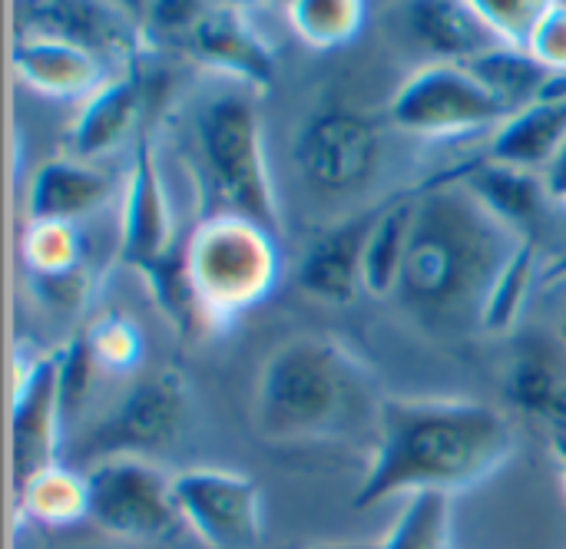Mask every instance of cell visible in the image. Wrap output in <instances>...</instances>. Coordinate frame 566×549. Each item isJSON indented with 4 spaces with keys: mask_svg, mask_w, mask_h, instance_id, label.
Instances as JSON below:
<instances>
[{
    "mask_svg": "<svg viewBox=\"0 0 566 549\" xmlns=\"http://www.w3.org/2000/svg\"><path fill=\"white\" fill-rule=\"evenodd\" d=\"M90 341H93L96 361L109 368H129L139 358V335L123 318H109L106 325H99V331L90 335Z\"/></svg>",
    "mask_w": 566,
    "mask_h": 549,
    "instance_id": "obj_33",
    "label": "cell"
},
{
    "mask_svg": "<svg viewBox=\"0 0 566 549\" xmlns=\"http://www.w3.org/2000/svg\"><path fill=\"white\" fill-rule=\"evenodd\" d=\"M378 447L355 507L368 510L398 494H458L504 467L514 451L511 421L478 401L381 398Z\"/></svg>",
    "mask_w": 566,
    "mask_h": 549,
    "instance_id": "obj_2",
    "label": "cell"
},
{
    "mask_svg": "<svg viewBox=\"0 0 566 549\" xmlns=\"http://www.w3.org/2000/svg\"><path fill=\"white\" fill-rule=\"evenodd\" d=\"M378 215H381V209L355 215L345 225H338L328 235H322L308 249V255L302 258L298 285L308 295H315L322 302H332V305L352 302L358 295V288H361L365 249H368V239L375 232Z\"/></svg>",
    "mask_w": 566,
    "mask_h": 549,
    "instance_id": "obj_14",
    "label": "cell"
},
{
    "mask_svg": "<svg viewBox=\"0 0 566 549\" xmlns=\"http://www.w3.org/2000/svg\"><path fill=\"white\" fill-rule=\"evenodd\" d=\"M196 139L202 162L232 212L275 235L282 229V215L272 192L265 139L252 93L232 89L209 99L199 109Z\"/></svg>",
    "mask_w": 566,
    "mask_h": 549,
    "instance_id": "obj_4",
    "label": "cell"
},
{
    "mask_svg": "<svg viewBox=\"0 0 566 549\" xmlns=\"http://www.w3.org/2000/svg\"><path fill=\"white\" fill-rule=\"evenodd\" d=\"M501 119H507L504 106L481 86L468 63H428L391 99V123L418 136H454Z\"/></svg>",
    "mask_w": 566,
    "mask_h": 549,
    "instance_id": "obj_8",
    "label": "cell"
},
{
    "mask_svg": "<svg viewBox=\"0 0 566 549\" xmlns=\"http://www.w3.org/2000/svg\"><path fill=\"white\" fill-rule=\"evenodd\" d=\"M564 139L566 99H541L501 123V129L491 139V159L527 172H547Z\"/></svg>",
    "mask_w": 566,
    "mask_h": 549,
    "instance_id": "obj_18",
    "label": "cell"
},
{
    "mask_svg": "<svg viewBox=\"0 0 566 549\" xmlns=\"http://www.w3.org/2000/svg\"><path fill=\"white\" fill-rule=\"evenodd\" d=\"M497 219H504L507 225H514L517 232H524L527 222H534L544 209V199L551 196L547 192V182L544 176L537 172H527V169H514V166H504V162H481L474 166L464 179H461Z\"/></svg>",
    "mask_w": 566,
    "mask_h": 549,
    "instance_id": "obj_23",
    "label": "cell"
},
{
    "mask_svg": "<svg viewBox=\"0 0 566 549\" xmlns=\"http://www.w3.org/2000/svg\"><path fill=\"white\" fill-rule=\"evenodd\" d=\"M30 285L33 292L53 305V308H80L86 292H90V278L80 272V268H70V272H50V275H36L30 272Z\"/></svg>",
    "mask_w": 566,
    "mask_h": 549,
    "instance_id": "obj_34",
    "label": "cell"
},
{
    "mask_svg": "<svg viewBox=\"0 0 566 549\" xmlns=\"http://www.w3.org/2000/svg\"><path fill=\"white\" fill-rule=\"evenodd\" d=\"M96 371V351L90 335H76L56 358V394H60V418L63 427L73 421V414L83 408L90 384Z\"/></svg>",
    "mask_w": 566,
    "mask_h": 549,
    "instance_id": "obj_30",
    "label": "cell"
},
{
    "mask_svg": "<svg viewBox=\"0 0 566 549\" xmlns=\"http://www.w3.org/2000/svg\"><path fill=\"white\" fill-rule=\"evenodd\" d=\"M23 510L50 527H66L76 520H86V474H76L73 467H50L43 471L23 494Z\"/></svg>",
    "mask_w": 566,
    "mask_h": 549,
    "instance_id": "obj_26",
    "label": "cell"
},
{
    "mask_svg": "<svg viewBox=\"0 0 566 549\" xmlns=\"http://www.w3.org/2000/svg\"><path fill=\"white\" fill-rule=\"evenodd\" d=\"M468 70L504 106L507 116H514L541 99H566V76L551 73L531 50L494 46V50L474 56L468 63Z\"/></svg>",
    "mask_w": 566,
    "mask_h": 549,
    "instance_id": "obj_16",
    "label": "cell"
},
{
    "mask_svg": "<svg viewBox=\"0 0 566 549\" xmlns=\"http://www.w3.org/2000/svg\"><path fill=\"white\" fill-rule=\"evenodd\" d=\"M378 408L368 368L322 335L275 348L255 381V427L275 444L352 434L378 421Z\"/></svg>",
    "mask_w": 566,
    "mask_h": 549,
    "instance_id": "obj_3",
    "label": "cell"
},
{
    "mask_svg": "<svg viewBox=\"0 0 566 549\" xmlns=\"http://www.w3.org/2000/svg\"><path fill=\"white\" fill-rule=\"evenodd\" d=\"M415 222V199H401L381 209L375 232L365 249V265H361V288L375 298H395L398 275L405 265L408 252V235Z\"/></svg>",
    "mask_w": 566,
    "mask_h": 549,
    "instance_id": "obj_24",
    "label": "cell"
},
{
    "mask_svg": "<svg viewBox=\"0 0 566 549\" xmlns=\"http://www.w3.org/2000/svg\"><path fill=\"white\" fill-rule=\"evenodd\" d=\"M136 106H139V86L133 76H116V80L103 83L83 103V109L73 123V133H70L73 152L80 159H93V156L119 146V139L129 133V126L136 119Z\"/></svg>",
    "mask_w": 566,
    "mask_h": 549,
    "instance_id": "obj_22",
    "label": "cell"
},
{
    "mask_svg": "<svg viewBox=\"0 0 566 549\" xmlns=\"http://www.w3.org/2000/svg\"><path fill=\"white\" fill-rule=\"evenodd\" d=\"M109 196V179L73 159H56L36 169L30 186V222L73 225L96 212Z\"/></svg>",
    "mask_w": 566,
    "mask_h": 549,
    "instance_id": "obj_17",
    "label": "cell"
},
{
    "mask_svg": "<svg viewBox=\"0 0 566 549\" xmlns=\"http://www.w3.org/2000/svg\"><path fill=\"white\" fill-rule=\"evenodd\" d=\"M10 66L30 89L53 99H90L103 86V60L93 50L60 40L20 36L10 46Z\"/></svg>",
    "mask_w": 566,
    "mask_h": 549,
    "instance_id": "obj_15",
    "label": "cell"
},
{
    "mask_svg": "<svg viewBox=\"0 0 566 549\" xmlns=\"http://www.w3.org/2000/svg\"><path fill=\"white\" fill-rule=\"evenodd\" d=\"M560 341H564V348H566V315H564V321H560Z\"/></svg>",
    "mask_w": 566,
    "mask_h": 549,
    "instance_id": "obj_38",
    "label": "cell"
},
{
    "mask_svg": "<svg viewBox=\"0 0 566 549\" xmlns=\"http://www.w3.org/2000/svg\"><path fill=\"white\" fill-rule=\"evenodd\" d=\"M186 418L189 384L179 371L163 368L139 378L113 414L76 444V454L93 464L106 457H143L149 451L172 447L186 427Z\"/></svg>",
    "mask_w": 566,
    "mask_h": 549,
    "instance_id": "obj_7",
    "label": "cell"
},
{
    "mask_svg": "<svg viewBox=\"0 0 566 549\" xmlns=\"http://www.w3.org/2000/svg\"><path fill=\"white\" fill-rule=\"evenodd\" d=\"M474 10L501 46L531 50L547 3L544 0H474Z\"/></svg>",
    "mask_w": 566,
    "mask_h": 549,
    "instance_id": "obj_28",
    "label": "cell"
},
{
    "mask_svg": "<svg viewBox=\"0 0 566 549\" xmlns=\"http://www.w3.org/2000/svg\"><path fill=\"white\" fill-rule=\"evenodd\" d=\"M378 549H451V497L434 490L408 497Z\"/></svg>",
    "mask_w": 566,
    "mask_h": 549,
    "instance_id": "obj_27",
    "label": "cell"
},
{
    "mask_svg": "<svg viewBox=\"0 0 566 549\" xmlns=\"http://www.w3.org/2000/svg\"><path fill=\"white\" fill-rule=\"evenodd\" d=\"M554 457H557V467H560V477H564L566 487V437H557V441H554Z\"/></svg>",
    "mask_w": 566,
    "mask_h": 549,
    "instance_id": "obj_36",
    "label": "cell"
},
{
    "mask_svg": "<svg viewBox=\"0 0 566 549\" xmlns=\"http://www.w3.org/2000/svg\"><path fill=\"white\" fill-rule=\"evenodd\" d=\"M186 268L199 308L209 315H239L279 285L282 262L272 232L235 212H222L199 222L189 235Z\"/></svg>",
    "mask_w": 566,
    "mask_h": 549,
    "instance_id": "obj_5",
    "label": "cell"
},
{
    "mask_svg": "<svg viewBox=\"0 0 566 549\" xmlns=\"http://www.w3.org/2000/svg\"><path fill=\"white\" fill-rule=\"evenodd\" d=\"M285 13L298 40L315 50L348 46L365 27V3L358 0H295Z\"/></svg>",
    "mask_w": 566,
    "mask_h": 549,
    "instance_id": "obj_25",
    "label": "cell"
},
{
    "mask_svg": "<svg viewBox=\"0 0 566 549\" xmlns=\"http://www.w3.org/2000/svg\"><path fill=\"white\" fill-rule=\"evenodd\" d=\"M86 520L129 543L166 537L179 524L172 477L143 457H106L86 471Z\"/></svg>",
    "mask_w": 566,
    "mask_h": 549,
    "instance_id": "obj_6",
    "label": "cell"
},
{
    "mask_svg": "<svg viewBox=\"0 0 566 549\" xmlns=\"http://www.w3.org/2000/svg\"><path fill=\"white\" fill-rule=\"evenodd\" d=\"M17 27L27 40H60L83 50H103L113 40V10L90 0H27L17 3Z\"/></svg>",
    "mask_w": 566,
    "mask_h": 549,
    "instance_id": "obj_21",
    "label": "cell"
},
{
    "mask_svg": "<svg viewBox=\"0 0 566 549\" xmlns=\"http://www.w3.org/2000/svg\"><path fill=\"white\" fill-rule=\"evenodd\" d=\"M524 242L461 179L431 186L415 199L395 302L431 335L484 331L491 292Z\"/></svg>",
    "mask_w": 566,
    "mask_h": 549,
    "instance_id": "obj_1",
    "label": "cell"
},
{
    "mask_svg": "<svg viewBox=\"0 0 566 549\" xmlns=\"http://www.w3.org/2000/svg\"><path fill=\"white\" fill-rule=\"evenodd\" d=\"M96 549H146V547H96Z\"/></svg>",
    "mask_w": 566,
    "mask_h": 549,
    "instance_id": "obj_39",
    "label": "cell"
},
{
    "mask_svg": "<svg viewBox=\"0 0 566 549\" xmlns=\"http://www.w3.org/2000/svg\"><path fill=\"white\" fill-rule=\"evenodd\" d=\"M295 166L318 192L361 189L381 159L378 129L348 109H328L312 116L295 136Z\"/></svg>",
    "mask_w": 566,
    "mask_h": 549,
    "instance_id": "obj_10",
    "label": "cell"
},
{
    "mask_svg": "<svg viewBox=\"0 0 566 549\" xmlns=\"http://www.w3.org/2000/svg\"><path fill=\"white\" fill-rule=\"evenodd\" d=\"M408 23L415 36L444 56V63H471L474 56L501 46L478 17L474 3L461 0H418L408 3Z\"/></svg>",
    "mask_w": 566,
    "mask_h": 549,
    "instance_id": "obj_19",
    "label": "cell"
},
{
    "mask_svg": "<svg viewBox=\"0 0 566 549\" xmlns=\"http://www.w3.org/2000/svg\"><path fill=\"white\" fill-rule=\"evenodd\" d=\"M192 50L216 70L232 73L245 86H272L275 60L265 36L232 7H206L189 30Z\"/></svg>",
    "mask_w": 566,
    "mask_h": 549,
    "instance_id": "obj_13",
    "label": "cell"
},
{
    "mask_svg": "<svg viewBox=\"0 0 566 549\" xmlns=\"http://www.w3.org/2000/svg\"><path fill=\"white\" fill-rule=\"evenodd\" d=\"M179 520L209 549H259L265 537L262 490L252 477L196 467L172 477Z\"/></svg>",
    "mask_w": 566,
    "mask_h": 549,
    "instance_id": "obj_9",
    "label": "cell"
},
{
    "mask_svg": "<svg viewBox=\"0 0 566 549\" xmlns=\"http://www.w3.org/2000/svg\"><path fill=\"white\" fill-rule=\"evenodd\" d=\"M119 252L129 265L139 272L159 265L176 252L172 245V212L166 202L163 176L153 159V146L139 139L136 159L126 182V202H123V235Z\"/></svg>",
    "mask_w": 566,
    "mask_h": 549,
    "instance_id": "obj_12",
    "label": "cell"
},
{
    "mask_svg": "<svg viewBox=\"0 0 566 549\" xmlns=\"http://www.w3.org/2000/svg\"><path fill=\"white\" fill-rule=\"evenodd\" d=\"M534 245L531 239L517 249V255L511 258V265L504 268V275L497 278L494 292H491V302H488V312H484V331H504L517 321L521 315V305L531 292V278H534Z\"/></svg>",
    "mask_w": 566,
    "mask_h": 549,
    "instance_id": "obj_29",
    "label": "cell"
},
{
    "mask_svg": "<svg viewBox=\"0 0 566 549\" xmlns=\"http://www.w3.org/2000/svg\"><path fill=\"white\" fill-rule=\"evenodd\" d=\"M504 391L517 411L566 427V361L551 345L534 341L521 348L511 361Z\"/></svg>",
    "mask_w": 566,
    "mask_h": 549,
    "instance_id": "obj_20",
    "label": "cell"
},
{
    "mask_svg": "<svg viewBox=\"0 0 566 549\" xmlns=\"http://www.w3.org/2000/svg\"><path fill=\"white\" fill-rule=\"evenodd\" d=\"M544 182H547V192H551L554 199L566 202V139H564V146H560V152H557V159L547 166Z\"/></svg>",
    "mask_w": 566,
    "mask_h": 549,
    "instance_id": "obj_35",
    "label": "cell"
},
{
    "mask_svg": "<svg viewBox=\"0 0 566 549\" xmlns=\"http://www.w3.org/2000/svg\"><path fill=\"white\" fill-rule=\"evenodd\" d=\"M27 265L36 275L50 272H70L80 268V235L73 225H56V222H33L27 232Z\"/></svg>",
    "mask_w": 566,
    "mask_h": 549,
    "instance_id": "obj_31",
    "label": "cell"
},
{
    "mask_svg": "<svg viewBox=\"0 0 566 549\" xmlns=\"http://www.w3.org/2000/svg\"><path fill=\"white\" fill-rule=\"evenodd\" d=\"M531 53L557 76H566V3H547Z\"/></svg>",
    "mask_w": 566,
    "mask_h": 549,
    "instance_id": "obj_32",
    "label": "cell"
},
{
    "mask_svg": "<svg viewBox=\"0 0 566 549\" xmlns=\"http://www.w3.org/2000/svg\"><path fill=\"white\" fill-rule=\"evenodd\" d=\"M308 549H378L371 547V543H315V547Z\"/></svg>",
    "mask_w": 566,
    "mask_h": 549,
    "instance_id": "obj_37",
    "label": "cell"
},
{
    "mask_svg": "<svg viewBox=\"0 0 566 549\" xmlns=\"http://www.w3.org/2000/svg\"><path fill=\"white\" fill-rule=\"evenodd\" d=\"M60 394H56V358H36L13 391L10 414V457L17 497L60 457Z\"/></svg>",
    "mask_w": 566,
    "mask_h": 549,
    "instance_id": "obj_11",
    "label": "cell"
}]
</instances>
